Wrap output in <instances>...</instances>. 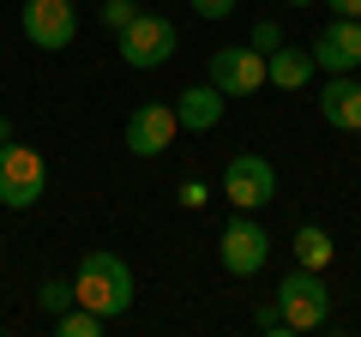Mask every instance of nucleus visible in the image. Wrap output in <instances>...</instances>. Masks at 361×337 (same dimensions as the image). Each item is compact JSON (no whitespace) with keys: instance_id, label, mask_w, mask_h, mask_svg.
Masks as SVG:
<instances>
[{"instance_id":"nucleus-4","label":"nucleus","mask_w":361,"mask_h":337,"mask_svg":"<svg viewBox=\"0 0 361 337\" xmlns=\"http://www.w3.org/2000/svg\"><path fill=\"white\" fill-rule=\"evenodd\" d=\"M115 42H121V61L133 66V73H151V66H163L169 54H175V25H169L163 13H139L127 30H115Z\"/></svg>"},{"instance_id":"nucleus-22","label":"nucleus","mask_w":361,"mask_h":337,"mask_svg":"<svg viewBox=\"0 0 361 337\" xmlns=\"http://www.w3.org/2000/svg\"><path fill=\"white\" fill-rule=\"evenodd\" d=\"M325 6H331L337 18H361V0H325Z\"/></svg>"},{"instance_id":"nucleus-19","label":"nucleus","mask_w":361,"mask_h":337,"mask_svg":"<svg viewBox=\"0 0 361 337\" xmlns=\"http://www.w3.org/2000/svg\"><path fill=\"white\" fill-rule=\"evenodd\" d=\"M253 325H259L265 337H295V325L283 319V307H259V313H253Z\"/></svg>"},{"instance_id":"nucleus-21","label":"nucleus","mask_w":361,"mask_h":337,"mask_svg":"<svg viewBox=\"0 0 361 337\" xmlns=\"http://www.w3.org/2000/svg\"><path fill=\"white\" fill-rule=\"evenodd\" d=\"M180 205H187V211L205 205V181H187V187H180Z\"/></svg>"},{"instance_id":"nucleus-6","label":"nucleus","mask_w":361,"mask_h":337,"mask_svg":"<svg viewBox=\"0 0 361 337\" xmlns=\"http://www.w3.org/2000/svg\"><path fill=\"white\" fill-rule=\"evenodd\" d=\"M223 199H229L235 211H259V205H271V199H277V168H271L259 151L229 157V168H223Z\"/></svg>"},{"instance_id":"nucleus-7","label":"nucleus","mask_w":361,"mask_h":337,"mask_svg":"<svg viewBox=\"0 0 361 337\" xmlns=\"http://www.w3.org/2000/svg\"><path fill=\"white\" fill-rule=\"evenodd\" d=\"M18 25H25V37L37 42V49H73V37H78L73 0H25Z\"/></svg>"},{"instance_id":"nucleus-3","label":"nucleus","mask_w":361,"mask_h":337,"mask_svg":"<svg viewBox=\"0 0 361 337\" xmlns=\"http://www.w3.org/2000/svg\"><path fill=\"white\" fill-rule=\"evenodd\" d=\"M277 307H283V319L295 325V331H319V325L331 319V289H325V271L295 265V271L277 283Z\"/></svg>"},{"instance_id":"nucleus-8","label":"nucleus","mask_w":361,"mask_h":337,"mask_svg":"<svg viewBox=\"0 0 361 337\" xmlns=\"http://www.w3.org/2000/svg\"><path fill=\"white\" fill-rule=\"evenodd\" d=\"M205 78L217 85L223 97H253L259 85H265V54L247 49V42H241V49H217L211 66H205Z\"/></svg>"},{"instance_id":"nucleus-2","label":"nucleus","mask_w":361,"mask_h":337,"mask_svg":"<svg viewBox=\"0 0 361 337\" xmlns=\"http://www.w3.org/2000/svg\"><path fill=\"white\" fill-rule=\"evenodd\" d=\"M42 193H49V163H42V151L6 139L0 145V205L6 211H30Z\"/></svg>"},{"instance_id":"nucleus-14","label":"nucleus","mask_w":361,"mask_h":337,"mask_svg":"<svg viewBox=\"0 0 361 337\" xmlns=\"http://www.w3.org/2000/svg\"><path fill=\"white\" fill-rule=\"evenodd\" d=\"M289 253H295V265H307V271H325V265H331V235L319 229V223H301L295 235H289Z\"/></svg>"},{"instance_id":"nucleus-17","label":"nucleus","mask_w":361,"mask_h":337,"mask_svg":"<svg viewBox=\"0 0 361 337\" xmlns=\"http://www.w3.org/2000/svg\"><path fill=\"white\" fill-rule=\"evenodd\" d=\"M247 49H259V54H277V49H283V30H277V18H259V25L247 30Z\"/></svg>"},{"instance_id":"nucleus-1","label":"nucleus","mask_w":361,"mask_h":337,"mask_svg":"<svg viewBox=\"0 0 361 337\" xmlns=\"http://www.w3.org/2000/svg\"><path fill=\"white\" fill-rule=\"evenodd\" d=\"M73 295H78V307L103 313V319H121V313L133 307V265L121 259V253H109V247H97V253H85V265H78Z\"/></svg>"},{"instance_id":"nucleus-18","label":"nucleus","mask_w":361,"mask_h":337,"mask_svg":"<svg viewBox=\"0 0 361 337\" xmlns=\"http://www.w3.org/2000/svg\"><path fill=\"white\" fill-rule=\"evenodd\" d=\"M139 18V0H103V25L109 30H127Z\"/></svg>"},{"instance_id":"nucleus-23","label":"nucleus","mask_w":361,"mask_h":337,"mask_svg":"<svg viewBox=\"0 0 361 337\" xmlns=\"http://www.w3.org/2000/svg\"><path fill=\"white\" fill-rule=\"evenodd\" d=\"M6 139H13V121H6V115H0V145H6Z\"/></svg>"},{"instance_id":"nucleus-25","label":"nucleus","mask_w":361,"mask_h":337,"mask_svg":"<svg viewBox=\"0 0 361 337\" xmlns=\"http://www.w3.org/2000/svg\"><path fill=\"white\" fill-rule=\"evenodd\" d=\"M355 73H361V66H355Z\"/></svg>"},{"instance_id":"nucleus-15","label":"nucleus","mask_w":361,"mask_h":337,"mask_svg":"<svg viewBox=\"0 0 361 337\" xmlns=\"http://www.w3.org/2000/svg\"><path fill=\"white\" fill-rule=\"evenodd\" d=\"M103 325H109L103 313H90V307H66L61 319H54V331H61V337H97Z\"/></svg>"},{"instance_id":"nucleus-9","label":"nucleus","mask_w":361,"mask_h":337,"mask_svg":"<svg viewBox=\"0 0 361 337\" xmlns=\"http://www.w3.org/2000/svg\"><path fill=\"white\" fill-rule=\"evenodd\" d=\"M175 133H180L175 103H139L133 121H127V151L133 157H163L169 145H175Z\"/></svg>"},{"instance_id":"nucleus-13","label":"nucleus","mask_w":361,"mask_h":337,"mask_svg":"<svg viewBox=\"0 0 361 337\" xmlns=\"http://www.w3.org/2000/svg\"><path fill=\"white\" fill-rule=\"evenodd\" d=\"M313 73H319V66H313L307 49H289L283 42L277 54H265V85H277V91H307Z\"/></svg>"},{"instance_id":"nucleus-16","label":"nucleus","mask_w":361,"mask_h":337,"mask_svg":"<svg viewBox=\"0 0 361 337\" xmlns=\"http://www.w3.org/2000/svg\"><path fill=\"white\" fill-rule=\"evenodd\" d=\"M73 301H78V295H73V283H61V277H49V283L37 289V307L49 313V319H61V313L73 307Z\"/></svg>"},{"instance_id":"nucleus-12","label":"nucleus","mask_w":361,"mask_h":337,"mask_svg":"<svg viewBox=\"0 0 361 337\" xmlns=\"http://www.w3.org/2000/svg\"><path fill=\"white\" fill-rule=\"evenodd\" d=\"M223 103H229V97L217 91V85H193V91H180L175 97V115H180V133H211L223 121Z\"/></svg>"},{"instance_id":"nucleus-5","label":"nucleus","mask_w":361,"mask_h":337,"mask_svg":"<svg viewBox=\"0 0 361 337\" xmlns=\"http://www.w3.org/2000/svg\"><path fill=\"white\" fill-rule=\"evenodd\" d=\"M217 259H223V271H229V277H259V271H265V259H271L265 223L229 217V223H223V235H217Z\"/></svg>"},{"instance_id":"nucleus-10","label":"nucleus","mask_w":361,"mask_h":337,"mask_svg":"<svg viewBox=\"0 0 361 337\" xmlns=\"http://www.w3.org/2000/svg\"><path fill=\"white\" fill-rule=\"evenodd\" d=\"M313 66H325V73H355L361 66V18H331V25L313 37Z\"/></svg>"},{"instance_id":"nucleus-24","label":"nucleus","mask_w":361,"mask_h":337,"mask_svg":"<svg viewBox=\"0 0 361 337\" xmlns=\"http://www.w3.org/2000/svg\"><path fill=\"white\" fill-rule=\"evenodd\" d=\"M283 6H313V0H283Z\"/></svg>"},{"instance_id":"nucleus-20","label":"nucleus","mask_w":361,"mask_h":337,"mask_svg":"<svg viewBox=\"0 0 361 337\" xmlns=\"http://www.w3.org/2000/svg\"><path fill=\"white\" fill-rule=\"evenodd\" d=\"M193 13H199V18H229L235 0H193Z\"/></svg>"},{"instance_id":"nucleus-11","label":"nucleus","mask_w":361,"mask_h":337,"mask_svg":"<svg viewBox=\"0 0 361 337\" xmlns=\"http://www.w3.org/2000/svg\"><path fill=\"white\" fill-rule=\"evenodd\" d=\"M319 115H325V127H337V133H361V78L331 73L325 91H319Z\"/></svg>"}]
</instances>
